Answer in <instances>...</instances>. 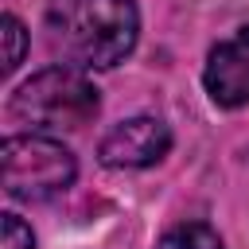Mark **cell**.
I'll use <instances>...</instances> for the list:
<instances>
[{
    "label": "cell",
    "mask_w": 249,
    "mask_h": 249,
    "mask_svg": "<svg viewBox=\"0 0 249 249\" xmlns=\"http://www.w3.org/2000/svg\"><path fill=\"white\" fill-rule=\"evenodd\" d=\"M140 35V12L132 0H51L47 43L78 70H109L124 62Z\"/></svg>",
    "instance_id": "obj_1"
},
{
    "label": "cell",
    "mask_w": 249,
    "mask_h": 249,
    "mask_svg": "<svg viewBox=\"0 0 249 249\" xmlns=\"http://www.w3.org/2000/svg\"><path fill=\"white\" fill-rule=\"evenodd\" d=\"M167 148H171V128L160 117H132L105 132L97 156L105 167H152L167 156Z\"/></svg>",
    "instance_id": "obj_4"
},
{
    "label": "cell",
    "mask_w": 249,
    "mask_h": 249,
    "mask_svg": "<svg viewBox=\"0 0 249 249\" xmlns=\"http://www.w3.org/2000/svg\"><path fill=\"white\" fill-rule=\"evenodd\" d=\"M0 249H35V233L19 214H4L0 226Z\"/></svg>",
    "instance_id": "obj_8"
},
{
    "label": "cell",
    "mask_w": 249,
    "mask_h": 249,
    "mask_svg": "<svg viewBox=\"0 0 249 249\" xmlns=\"http://www.w3.org/2000/svg\"><path fill=\"white\" fill-rule=\"evenodd\" d=\"M0 27H4V70L12 74L19 62H23V47H27V31H23V23L8 12L4 19H0Z\"/></svg>",
    "instance_id": "obj_7"
},
{
    "label": "cell",
    "mask_w": 249,
    "mask_h": 249,
    "mask_svg": "<svg viewBox=\"0 0 249 249\" xmlns=\"http://www.w3.org/2000/svg\"><path fill=\"white\" fill-rule=\"evenodd\" d=\"M206 93L222 109H241L249 105V23L237 27L230 39H222L202 70Z\"/></svg>",
    "instance_id": "obj_5"
},
{
    "label": "cell",
    "mask_w": 249,
    "mask_h": 249,
    "mask_svg": "<svg viewBox=\"0 0 249 249\" xmlns=\"http://www.w3.org/2000/svg\"><path fill=\"white\" fill-rule=\"evenodd\" d=\"M0 163H4V191L19 202H47L62 195L78 175L74 152L43 132L8 136L0 148Z\"/></svg>",
    "instance_id": "obj_3"
},
{
    "label": "cell",
    "mask_w": 249,
    "mask_h": 249,
    "mask_svg": "<svg viewBox=\"0 0 249 249\" xmlns=\"http://www.w3.org/2000/svg\"><path fill=\"white\" fill-rule=\"evenodd\" d=\"M156 249H222V237L206 226V222H183V226H171Z\"/></svg>",
    "instance_id": "obj_6"
},
{
    "label": "cell",
    "mask_w": 249,
    "mask_h": 249,
    "mask_svg": "<svg viewBox=\"0 0 249 249\" xmlns=\"http://www.w3.org/2000/svg\"><path fill=\"white\" fill-rule=\"evenodd\" d=\"M101 109L97 86L78 66H47L31 74L8 101V117L31 132H74L86 128Z\"/></svg>",
    "instance_id": "obj_2"
}]
</instances>
